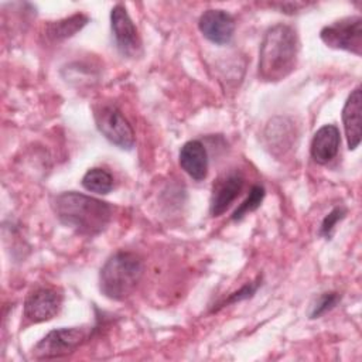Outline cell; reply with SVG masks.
<instances>
[{"label": "cell", "instance_id": "cell-1", "mask_svg": "<svg viewBox=\"0 0 362 362\" xmlns=\"http://www.w3.org/2000/svg\"><path fill=\"white\" fill-rule=\"evenodd\" d=\"M57 219L82 236H96L109 225L113 208L109 202L75 191L58 194L52 201Z\"/></svg>", "mask_w": 362, "mask_h": 362}, {"label": "cell", "instance_id": "cell-2", "mask_svg": "<svg viewBox=\"0 0 362 362\" xmlns=\"http://www.w3.org/2000/svg\"><path fill=\"white\" fill-rule=\"evenodd\" d=\"M298 51V35L291 25L279 23L270 27L259 49V78L264 82H279L287 78L296 69Z\"/></svg>", "mask_w": 362, "mask_h": 362}, {"label": "cell", "instance_id": "cell-3", "mask_svg": "<svg viewBox=\"0 0 362 362\" xmlns=\"http://www.w3.org/2000/svg\"><path fill=\"white\" fill-rule=\"evenodd\" d=\"M143 272L144 264L139 255L119 250L102 266L99 272V290L105 297L122 301L136 290Z\"/></svg>", "mask_w": 362, "mask_h": 362}, {"label": "cell", "instance_id": "cell-4", "mask_svg": "<svg viewBox=\"0 0 362 362\" xmlns=\"http://www.w3.org/2000/svg\"><path fill=\"white\" fill-rule=\"evenodd\" d=\"M88 337L89 332L83 327L52 329L34 345L33 356L35 359H55L66 356L78 349Z\"/></svg>", "mask_w": 362, "mask_h": 362}, {"label": "cell", "instance_id": "cell-5", "mask_svg": "<svg viewBox=\"0 0 362 362\" xmlns=\"http://www.w3.org/2000/svg\"><path fill=\"white\" fill-rule=\"evenodd\" d=\"M93 117L98 130L112 144L122 150H132L134 146V130L115 105L95 107Z\"/></svg>", "mask_w": 362, "mask_h": 362}, {"label": "cell", "instance_id": "cell-6", "mask_svg": "<svg viewBox=\"0 0 362 362\" xmlns=\"http://www.w3.org/2000/svg\"><path fill=\"white\" fill-rule=\"evenodd\" d=\"M321 41L334 49L348 51L356 57L362 55V18L351 16L337 20L320 31Z\"/></svg>", "mask_w": 362, "mask_h": 362}, {"label": "cell", "instance_id": "cell-7", "mask_svg": "<svg viewBox=\"0 0 362 362\" xmlns=\"http://www.w3.org/2000/svg\"><path fill=\"white\" fill-rule=\"evenodd\" d=\"M110 27L117 51L126 58L141 55V38L123 4H116L110 11Z\"/></svg>", "mask_w": 362, "mask_h": 362}, {"label": "cell", "instance_id": "cell-8", "mask_svg": "<svg viewBox=\"0 0 362 362\" xmlns=\"http://www.w3.org/2000/svg\"><path fill=\"white\" fill-rule=\"evenodd\" d=\"M62 294L51 287H38L33 290L23 308V317L28 324L49 321L61 311Z\"/></svg>", "mask_w": 362, "mask_h": 362}, {"label": "cell", "instance_id": "cell-9", "mask_svg": "<svg viewBox=\"0 0 362 362\" xmlns=\"http://www.w3.org/2000/svg\"><path fill=\"white\" fill-rule=\"evenodd\" d=\"M235 18L225 10L209 8L204 11L198 20L201 34L212 44L226 45L235 34Z\"/></svg>", "mask_w": 362, "mask_h": 362}, {"label": "cell", "instance_id": "cell-10", "mask_svg": "<svg viewBox=\"0 0 362 362\" xmlns=\"http://www.w3.org/2000/svg\"><path fill=\"white\" fill-rule=\"evenodd\" d=\"M245 184V178L239 171H230L221 175L212 185L209 199V214L212 216L222 215L239 197Z\"/></svg>", "mask_w": 362, "mask_h": 362}, {"label": "cell", "instance_id": "cell-11", "mask_svg": "<svg viewBox=\"0 0 362 362\" xmlns=\"http://www.w3.org/2000/svg\"><path fill=\"white\" fill-rule=\"evenodd\" d=\"M339 144H341L339 129L335 124L321 126L314 133L311 140L310 153L313 160L321 165L331 163L338 154Z\"/></svg>", "mask_w": 362, "mask_h": 362}, {"label": "cell", "instance_id": "cell-12", "mask_svg": "<svg viewBox=\"0 0 362 362\" xmlns=\"http://www.w3.org/2000/svg\"><path fill=\"white\" fill-rule=\"evenodd\" d=\"M361 122H362V95L356 86L348 96L342 107V123L349 150H355L361 144Z\"/></svg>", "mask_w": 362, "mask_h": 362}, {"label": "cell", "instance_id": "cell-13", "mask_svg": "<svg viewBox=\"0 0 362 362\" xmlns=\"http://www.w3.org/2000/svg\"><path fill=\"white\" fill-rule=\"evenodd\" d=\"M181 168L195 181H202L208 175V153L199 140H189L182 144L178 153Z\"/></svg>", "mask_w": 362, "mask_h": 362}, {"label": "cell", "instance_id": "cell-14", "mask_svg": "<svg viewBox=\"0 0 362 362\" xmlns=\"http://www.w3.org/2000/svg\"><path fill=\"white\" fill-rule=\"evenodd\" d=\"M89 21V17L81 13L72 14L69 17L49 21L45 25V35L51 41H62L72 35H75L78 31H81Z\"/></svg>", "mask_w": 362, "mask_h": 362}, {"label": "cell", "instance_id": "cell-15", "mask_svg": "<svg viewBox=\"0 0 362 362\" xmlns=\"http://www.w3.org/2000/svg\"><path fill=\"white\" fill-rule=\"evenodd\" d=\"M81 184L89 192L106 195L113 189V177L105 168L93 167L85 173V175L81 180Z\"/></svg>", "mask_w": 362, "mask_h": 362}, {"label": "cell", "instance_id": "cell-16", "mask_svg": "<svg viewBox=\"0 0 362 362\" xmlns=\"http://www.w3.org/2000/svg\"><path fill=\"white\" fill-rule=\"evenodd\" d=\"M266 139L269 140L270 147H277V148L288 147L293 139L290 123H287V120L283 117L273 119L266 129Z\"/></svg>", "mask_w": 362, "mask_h": 362}, {"label": "cell", "instance_id": "cell-17", "mask_svg": "<svg viewBox=\"0 0 362 362\" xmlns=\"http://www.w3.org/2000/svg\"><path fill=\"white\" fill-rule=\"evenodd\" d=\"M264 195H266V191L262 185H253L250 188L249 195L246 197V199L233 211L230 219L232 221H240L245 215L256 211L262 205Z\"/></svg>", "mask_w": 362, "mask_h": 362}, {"label": "cell", "instance_id": "cell-18", "mask_svg": "<svg viewBox=\"0 0 362 362\" xmlns=\"http://www.w3.org/2000/svg\"><path fill=\"white\" fill-rule=\"evenodd\" d=\"M341 301V294L337 291H327L322 293L311 305V310L308 313V317L311 320L320 318L324 314H327L328 311H331L332 308L337 307V304Z\"/></svg>", "mask_w": 362, "mask_h": 362}, {"label": "cell", "instance_id": "cell-19", "mask_svg": "<svg viewBox=\"0 0 362 362\" xmlns=\"http://www.w3.org/2000/svg\"><path fill=\"white\" fill-rule=\"evenodd\" d=\"M346 215V208L342 205H338L332 208L331 212L327 214V216L322 219L321 226H320V235L324 236L325 239H331L334 229L339 221H342Z\"/></svg>", "mask_w": 362, "mask_h": 362}, {"label": "cell", "instance_id": "cell-20", "mask_svg": "<svg viewBox=\"0 0 362 362\" xmlns=\"http://www.w3.org/2000/svg\"><path fill=\"white\" fill-rule=\"evenodd\" d=\"M260 284H262V280H260V279H257V280L253 281V283L245 284V286L240 287L238 291H233L232 294H229V297H228L225 301L219 303L218 307H214V308L211 310V313H215V311H218L219 308L226 307V305H229V304H233V303H238V301L247 300V298L253 297V294L257 291V288L260 287Z\"/></svg>", "mask_w": 362, "mask_h": 362}]
</instances>
